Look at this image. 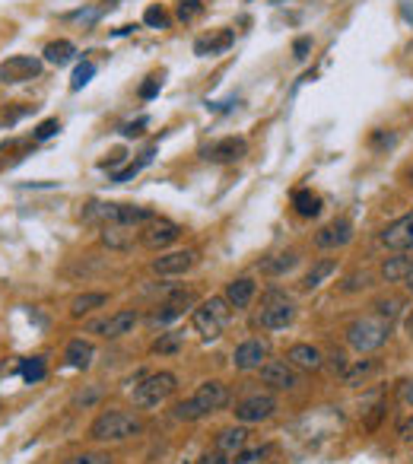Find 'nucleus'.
Wrapping results in <instances>:
<instances>
[{
	"instance_id": "nucleus-1",
	"label": "nucleus",
	"mask_w": 413,
	"mask_h": 464,
	"mask_svg": "<svg viewBox=\"0 0 413 464\" xmlns=\"http://www.w3.org/2000/svg\"><path fill=\"white\" fill-rule=\"evenodd\" d=\"M143 432V423L133 417L131 410H102L99 417L89 423V439L92 442H124Z\"/></svg>"
},
{
	"instance_id": "nucleus-2",
	"label": "nucleus",
	"mask_w": 413,
	"mask_h": 464,
	"mask_svg": "<svg viewBox=\"0 0 413 464\" xmlns=\"http://www.w3.org/2000/svg\"><path fill=\"white\" fill-rule=\"evenodd\" d=\"M388 337H391V321L378 315H362L347 324V343L356 353H375L388 343Z\"/></svg>"
},
{
	"instance_id": "nucleus-3",
	"label": "nucleus",
	"mask_w": 413,
	"mask_h": 464,
	"mask_svg": "<svg viewBox=\"0 0 413 464\" xmlns=\"http://www.w3.org/2000/svg\"><path fill=\"white\" fill-rule=\"evenodd\" d=\"M178 388L175 372H150L133 385V407H159L165 398H172Z\"/></svg>"
},
{
	"instance_id": "nucleus-4",
	"label": "nucleus",
	"mask_w": 413,
	"mask_h": 464,
	"mask_svg": "<svg viewBox=\"0 0 413 464\" xmlns=\"http://www.w3.org/2000/svg\"><path fill=\"white\" fill-rule=\"evenodd\" d=\"M292 318H296V305H292L283 292L270 290L264 296V302H261V311L254 315V324L264 331H280V328H286V324H292Z\"/></svg>"
},
{
	"instance_id": "nucleus-5",
	"label": "nucleus",
	"mask_w": 413,
	"mask_h": 464,
	"mask_svg": "<svg viewBox=\"0 0 413 464\" xmlns=\"http://www.w3.org/2000/svg\"><path fill=\"white\" fill-rule=\"evenodd\" d=\"M181 239V226L172 220H165V216H156L152 222H146L143 229H140V245L150 248V251H162V248H169L172 242Z\"/></svg>"
},
{
	"instance_id": "nucleus-6",
	"label": "nucleus",
	"mask_w": 413,
	"mask_h": 464,
	"mask_svg": "<svg viewBox=\"0 0 413 464\" xmlns=\"http://www.w3.org/2000/svg\"><path fill=\"white\" fill-rule=\"evenodd\" d=\"M273 410H277V398L273 394H248V398H241L239 404H235V420L245 426L251 423H264V420L273 417Z\"/></svg>"
},
{
	"instance_id": "nucleus-7",
	"label": "nucleus",
	"mask_w": 413,
	"mask_h": 464,
	"mask_svg": "<svg viewBox=\"0 0 413 464\" xmlns=\"http://www.w3.org/2000/svg\"><path fill=\"white\" fill-rule=\"evenodd\" d=\"M378 242L391 251H413V210L397 216L394 222H388L378 232Z\"/></svg>"
},
{
	"instance_id": "nucleus-8",
	"label": "nucleus",
	"mask_w": 413,
	"mask_h": 464,
	"mask_svg": "<svg viewBox=\"0 0 413 464\" xmlns=\"http://www.w3.org/2000/svg\"><path fill=\"white\" fill-rule=\"evenodd\" d=\"M261 385H267L270 391H292L299 385V372L286 359H267L261 366Z\"/></svg>"
},
{
	"instance_id": "nucleus-9",
	"label": "nucleus",
	"mask_w": 413,
	"mask_h": 464,
	"mask_svg": "<svg viewBox=\"0 0 413 464\" xmlns=\"http://www.w3.org/2000/svg\"><path fill=\"white\" fill-rule=\"evenodd\" d=\"M194 264H197V251L194 248H181V251L159 254L150 267H152V273H159V277H181V273H188Z\"/></svg>"
},
{
	"instance_id": "nucleus-10",
	"label": "nucleus",
	"mask_w": 413,
	"mask_h": 464,
	"mask_svg": "<svg viewBox=\"0 0 413 464\" xmlns=\"http://www.w3.org/2000/svg\"><path fill=\"white\" fill-rule=\"evenodd\" d=\"M137 311H131V309H121V311H114V315H108V318H102V321H95V324H89V331L92 334H102V337H108V340H118V337H124V334H131L133 328H137Z\"/></svg>"
},
{
	"instance_id": "nucleus-11",
	"label": "nucleus",
	"mask_w": 413,
	"mask_h": 464,
	"mask_svg": "<svg viewBox=\"0 0 413 464\" xmlns=\"http://www.w3.org/2000/svg\"><path fill=\"white\" fill-rule=\"evenodd\" d=\"M42 73V61L32 54H16V57H6L0 64V83H23L32 80V76Z\"/></svg>"
},
{
	"instance_id": "nucleus-12",
	"label": "nucleus",
	"mask_w": 413,
	"mask_h": 464,
	"mask_svg": "<svg viewBox=\"0 0 413 464\" xmlns=\"http://www.w3.org/2000/svg\"><path fill=\"white\" fill-rule=\"evenodd\" d=\"M248 150V143L241 137H222V140H213L210 146H203L200 156L207 159V162H216V165H226V162H235V159H241Z\"/></svg>"
},
{
	"instance_id": "nucleus-13",
	"label": "nucleus",
	"mask_w": 413,
	"mask_h": 464,
	"mask_svg": "<svg viewBox=\"0 0 413 464\" xmlns=\"http://www.w3.org/2000/svg\"><path fill=\"white\" fill-rule=\"evenodd\" d=\"M286 362H289L296 372H318V369H324V353L315 343H292V347L286 350Z\"/></svg>"
},
{
	"instance_id": "nucleus-14",
	"label": "nucleus",
	"mask_w": 413,
	"mask_h": 464,
	"mask_svg": "<svg viewBox=\"0 0 413 464\" xmlns=\"http://www.w3.org/2000/svg\"><path fill=\"white\" fill-rule=\"evenodd\" d=\"M267 362V343L264 340H241L232 353V366L239 372H251V369H261Z\"/></svg>"
},
{
	"instance_id": "nucleus-15",
	"label": "nucleus",
	"mask_w": 413,
	"mask_h": 464,
	"mask_svg": "<svg viewBox=\"0 0 413 464\" xmlns=\"http://www.w3.org/2000/svg\"><path fill=\"white\" fill-rule=\"evenodd\" d=\"M191 302H194V292H191V290H178L175 296H169L156 311H152V315H150V324H152V328H162V324L175 321V318L184 315V309H188Z\"/></svg>"
},
{
	"instance_id": "nucleus-16",
	"label": "nucleus",
	"mask_w": 413,
	"mask_h": 464,
	"mask_svg": "<svg viewBox=\"0 0 413 464\" xmlns=\"http://www.w3.org/2000/svg\"><path fill=\"white\" fill-rule=\"evenodd\" d=\"M349 242H353V222L349 220H334L315 232L318 248H343V245H349Z\"/></svg>"
},
{
	"instance_id": "nucleus-17",
	"label": "nucleus",
	"mask_w": 413,
	"mask_h": 464,
	"mask_svg": "<svg viewBox=\"0 0 413 464\" xmlns=\"http://www.w3.org/2000/svg\"><path fill=\"white\" fill-rule=\"evenodd\" d=\"M194 400L200 404L203 413H216V410H222V407L229 404V388L222 385V381L210 379L194 391Z\"/></svg>"
},
{
	"instance_id": "nucleus-18",
	"label": "nucleus",
	"mask_w": 413,
	"mask_h": 464,
	"mask_svg": "<svg viewBox=\"0 0 413 464\" xmlns=\"http://www.w3.org/2000/svg\"><path fill=\"white\" fill-rule=\"evenodd\" d=\"M245 445H248V429H241V426H229V429L216 432L213 448L220 451V455H226V458H235L239 451H245Z\"/></svg>"
},
{
	"instance_id": "nucleus-19",
	"label": "nucleus",
	"mask_w": 413,
	"mask_h": 464,
	"mask_svg": "<svg viewBox=\"0 0 413 464\" xmlns=\"http://www.w3.org/2000/svg\"><path fill=\"white\" fill-rule=\"evenodd\" d=\"M191 324H194V331L203 337V340H216V337L222 334V328H226V324H222L220 318H216L213 311H210V305H207V302H203L200 309L191 311Z\"/></svg>"
},
{
	"instance_id": "nucleus-20",
	"label": "nucleus",
	"mask_w": 413,
	"mask_h": 464,
	"mask_svg": "<svg viewBox=\"0 0 413 464\" xmlns=\"http://www.w3.org/2000/svg\"><path fill=\"white\" fill-rule=\"evenodd\" d=\"M254 290H258V286H254L251 277H235L226 283V292H222V296H226V302L232 305V309H248L254 299Z\"/></svg>"
},
{
	"instance_id": "nucleus-21",
	"label": "nucleus",
	"mask_w": 413,
	"mask_h": 464,
	"mask_svg": "<svg viewBox=\"0 0 413 464\" xmlns=\"http://www.w3.org/2000/svg\"><path fill=\"white\" fill-rule=\"evenodd\" d=\"M133 232H137V229H131V226L105 222V226H102V232H99V239H102V245L112 248V251H127V248L133 245Z\"/></svg>"
},
{
	"instance_id": "nucleus-22",
	"label": "nucleus",
	"mask_w": 413,
	"mask_h": 464,
	"mask_svg": "<svg viewBox=\"0 0 413 464\" xmlns=\"http://www.w3.org/2000/svg\"><path fill=\"white\" fill-rule=\"evenodd\" d=\"M410 264H413V261L407 258L404 251H394L391 258H385V261H381L378 277L385 280V283H404V280H407V273H410Z\"/></svg>"
},
{
	"instance_id": "nucleus-23",
	"label": "nucleus",
	"mask_w": 413,
	"mask_h": 464,
	"mask_svg": "<svg viewBox=\"0 0 413 464\" xmlns=\"http://www.w3.org/2000/svg\"><path fill=\"white\" fill-rule=\"evenodd\" d=\"M381 369V362L378 359H356L353 366H347L343 369V375H340V381L347 388H359V385H366L369 379H372L375 372Z\"/></svg>"
},
{
	"instance_id": "nucleus-24",
	"label": "nucleus",
	"mask_w": 413,
	"mask_h": 464,
	"mask_svg": "<svg viewBox=\"0 0 413 464\" xmlns=\"http://www.w3.org/2000/svg\"><path fill=\"white\" fill-rule=\"evenodd\" d=\"M92 356H95V347L89 340H83V337L70 340L67 350H64V359H67L70 369H89L92 366Z\"/></svg>"
},
{
	"instance_id": "nucleus-25",
	"label": "nucleus",
	"mask_w": 413,
	"mask_h": 464,
	"mask_svg": "<svg viewBox=\"0 0 413 464\" xmlns=\"http://www.w3.org/2000/svg\"><path fill=\"white\" fill-rule=\"evenodd\" d=\"M296 264H299V254L296 251H280V254H270V258L261 261L258 270L267 273V277H283V273H289Z\"/></svg>"
},
{
	"instance_id": "nucleus-26",
	"label": "nucleus",
	"mask_w": 413,
	"mask_h": 464,
	"mask_svg": "<svg viewBox=\"0 0 413 464\" xmlns=\"http://www.w3.org/2000/svg\"><path fill=\"white\" fill-rule=\"evenodd\" d=\"M105 305H108V292H80L70 302V318H83L95 309H105Z\"/></svg>"
},
{
	"instance_id": "nucleus-27",
	"label": "nucleus",
	"mask_w": 413,
	"mask_h": 464,
	"mask_svg": "<svg viewBox=\"0 0 413 464\" xmlns=\"http://www.w3.org/2000/svg\"><path fill=\"white\" fill-rule=\"evenodd\" d=\"M232 38H235V35H232V32H229V29H222L216 38H197V42H194V54H197V57L222 54V51H226L229 44H232Z\"/></svg>"
},
{
	"instance_id": "nucleus-28",
	"label": "nucleus",
	"mask_w": 413,
	"mask_h": 464,
	"mask_svg": "<svg viewBox=\"0 0 413 464\" xmlns=\"http://www.w3.org/2000/svg\"><path fill=\"white\" fill-rule=\"evenodd\" d=\"M334 270H337V261H330V258L315 261V264H311L309 270H305V277H302V290L309 292V290H315V286H321L324 280H328Z\"/></svg>"
},
{
	"instance_id": "nucleus-29",
	"label": "nucleus",
	"mask_w": 413,
	"mask_h": 464,
	"mask_svg": "<svg viewBox=\"0 0 413 464\" xmlns=\"http://www.w3.org/2000/svg\"><path fill=\"white\" fill-rule=\"evenodd\" d=\"M73 54H76V48H73V42H67V38L44 44V61H48V64H57V67L70 64V61H73Z\"/></svg>"
},
{
	"instance_id": "nucleus-30",
	"label": "nucleus",
	"mask_w": 413,
	"mask_h": 464,
	"mask_svg": "<svg viewBox=\"0 0 413 464\" xmlns=\"http://www.w3.org/2000/svg\"><path fill=\"white\" fill-rule=\"evenodd\" d=\"M292 207H296L299 216H305V220H309V216L321 213V197L311 194L309 188H302V191H296V194H292Z\"/></svg>"
},
{
	"instance_id": "nucleus-31",
	"label": "nucleus",
	"mask_w": 413,
	"mask_h": 464,
	"mask_svg": "<svg viewBox=\"0 0 413 464\" xmlns=\"http://www.w3.org/2000/svg\"><path fill=\"white\" fill-rule=\"evenodd\" d=\"M181 343H184V334H181V331H169V334H159L156 340L150 343V353L172 356V353H178V350H181Z\"/></svg>"
},
{
	"instance_id": "nucleus-32",
	"label": "nucleus",
	"mask_w": 413,
	"mask_h": 464,
	"mask_svg": "<svg viewBox=\"0 0 413 464\" xmlns=\"http://www.w3.org/2000/svg\"><path fill=\"white\" fill-rule=\"evenodd\" d=\"M172 417H175V420H181V423H194V420L207 417V413L200 410V404H197L194 398H188V400H178V404L172 407Z\"/></svg>"
},
{
	"instance_id": "nucleus-33",
	"label": "nucleus",
	"mask_w": 413,
	"mask_h": 464,
	"mask_svg": "<svg viewBox=\"0 0 413 464\" xmlns=\"http://www.w3.org/2000/svg\"><path fill=\"white\" fill-rule=\"evenodd\" d=\"M19 375H23V381H29V385L42 381V379H44V359H42V356L23 359V366H19Z\"/></svg>"
},
{
	"instance_id": "nucleus-34",
	"label": "nucleus",
	"mask_w": 413,
	"mask_h": 464,
	"mask_svg": "<svg viewBox=\"0 0 413 464\" xmlns=\"http://www.w3.org/2000/svg\"><path fill=\"white\" fill-rule=\"evenodd\" d=\"M375 315L378 318H385V321H391L394 324V318L400 315V299L397 296H385V299H375Z\"/></svg>"
},
{
	"instance_id": "nucleus-35",
	"label": "nucleus",
	"mask_w": 413,
	"mask_h": 464,
	"mask_svg": "<svg viewBox=\"0 0 413 464\" xmlns=\"http://www.w3.org/2000/svg\"><path fill=\"white\" fill-rule=\"evenodd\" d=\"M64 464H114V458L108 451H83V455L67 458Z\"/></svg>"
},
{
	"instance_id": "nucleus-36",
	"label": "nucleus",
	"mask_w": 413,
	"mask_h": 464,
	"mask_svg": "<svg viewBox=\"0 0 413 464\" xmlns=\"http://www.w3.org/2000/svg\"><path fill=\"white\" fill-rule=\"evenodd\" d=\"M203 13V0H181V4L175 6V16L181 19V23H191V19H197Z\"/></svg>"
},
{
	"instance_id": "nucleus-37",
	"label": "nucleus",
	"mask_w": 413,
	"mask_h": 464,
	"mask_svg": "<svg viewBox=\"0 0 413 464\" xmlns=\"http://www.w3.org/2000/svg\"><path fill=\"white\" fill-rule=\"evenodd\" d=\"M385 413H388V404H375L372 410L362 413V432H375V429H378V423L385 420Z\"/></svg>"
},
{
	"instance_id": "nucleus-38",
	"label": "nucleus",
	"mask_w": 413,
	"mask_h": 464,
	"mask_svg": "<svg viewBox=\"0 0 413 464\" xmlns=\"http://www.w3.org/2000/svg\"><path fill=\"white\" fill-rule=\"evenodd\" d=\"M270 451H273V445H261V448H245V451H239L232 461H235V464H258V461H264Z\"/></svg>"
},
{
	"instance_id": "nucleus-39",
	"label": "nucleus",
	"mask_w": 413,
	"mask_h": 464,
	"mask_svg": "<svg viewBox=\"0 0 413 464\" xmlns=\"http://www.w3.org/2000/svg\"><path fill=\"white\" fill-rule=\"evenodd\" d=\"M92 73H95V64H92V61H83L80 67L73 70V80H70V89H83L89 80H92Z\"/></svg>"
},
{
	"instance_id": "nucleus-40",
	"label": "nucleus",
	"mask_w": 413,
	"mask_h": 464,
	"mask_svg": "<svg viewBox=\"0 0 413 464\" xmlns=\"http://www.w3.org/2000/svg\"><path fill=\"white\" fill-rule=\"evenodd\" d=\"M397 143V133L394 131H372V137H369V146L372 150H388V146Z\"/></svg>"
},
{
	"instance_id": "nucleus-41",
	"label": "nucleus",
	"mask_w": 413,
	"mask_h": 464,
	"mask_svg": "<svg viewBox=\"0 0 413 464\" xmlns=\"http://www.w3.org/2000/svg\"><path fill=\"white\" fill-rule=\"evenodd\" d=\"M143 23L152 25V29H169V16H165L162 6H150V10L143 13Z\"/></svg>"
},
{
	"instance_id": "nucleus-42",
	"label": "nucleus",
	"mask_w": 413,
	"mask_h": 464,
	"mask_svg": "<svg viewBox=\"0 0 413 464\" xmlns=\"http://www.w3.org/2000/svg\"><path fill=\"white\" fill-rule=\"evenodd\" d=\"M369 280H372V277H369L366 270H362V273H349V277L343 280L340 290L343 292H359V290H366V286H369Z\"/></svg>"
},
{
	"instance_id": "nucleus-43",
	"label": "nucleus",
	"mask_w": 413,
	"mask_h": 464,
	"mask_svg": "<svg viewBox=\"0 0 413 464\" xmlns=\"http://www.w3.org/2000/svg\"><path fill=\"white\" fill-rule=\"evenodd\" d=\"M57 131H61V121H57V118H48V121H42V124L32 131V137H35V140H48V137H54Z\"/></svg>"
},
{
	"instance_id": "nucleus-44",
	"label": "nucleus",
	"mask_w": 413,
	"mask_h": 464,
	"mask_svg": "<svg viewBox=\"0 0 413 464\" xmlns=\"http://www.w3.org/2000/svg\"><path fill=\"white\" fill-rule=\"evenodd\" d=\"M159 89H162V80H159V76H150V80L140 86V99H156Z\"/></svg>"
},
{
	"instance_id": "nucleus-45",
	"label": "nucleus",
	"mask_w": 413,
	"mask_h": 464,
	"mask_svg": "<svg viewBox=\"0 0 413 464\" xmlns=\"http://www.w3.org/2000/svg\"><path fill=\"white\" fill-rule=\"evenodd\" d=\"M309 51H311V38H296V42H292V57H296V61H305V57H309Z\"/></svg>"
},
{
	"instance_id": "nucleus-46",
	"label": "nucleus",
	"mask_w": 413,
	"mask_h": 464,
	"mask_svg": "<svg viewBox=\"0 0 413 464\" xmlns=\"http://www.w3.org/2000/svg\"><path fill=\"white\" fill-rule=\"evenodd\" d=\"M397 436H400V442H413V413L397 426Z\"/></svg>"
},
{
	"instance_id": "nucleus-47",
	"label": "nucleus",
	"mask_w": 413,
	"mask_h": 464,
	"mask_svg": "<svg viewBox=\"0 0 413 464\" xmlns=\"http://www.w3.org/2000/svg\"><path fill=\"white\" fill-rule=\"evenodd\" d=\"M347 366H349V362H347V356H343V353L330 356V372H334V375H343V369H347Z\"/></svg>"
},
{
	"instance_id": "nucleus-48",
	"label": "nucleus",
	"mask_w": 413,
	"mask_h": 464,
	"mask_svg": "<svg viewBox=\"0 0 413 464\" xmlns=\"http://www.w3.org/2000/svg\"><path fill=\"white\" fill-rule=\"evenodd\" d=\"M143 127H146V118H137L133 124H124V127H121V133H124V137H137Z\"/></svg>"
},
{
	"instance_id": "nucleus-49",
	"label": "nucleus",
	"mask_w": 413,
	"mask_h": 464,
	"mask_svg": "<svg viewBox=\"0 0 413 464\" xmlns=\"http://www.w3.org/2000/svg\"><path fill=\"white\" fill-rule=\"evenodd\" d=\"M200 464H229V458H226V455H220V451L213 448L210 455H203V458H200Z\"/></svg>"
},
{
	"instance_id": "nucleus-50",
	"label": "nucleus",
	"mask_w": 413,
	"mask_h": 464,
	"mask_svg": "<svg viewBox=\"0 0 413 464\" xmlns=\"http://www.w3.org/2000/svg\"><path fill=\"white\" fill-rule=\"evenodd\" d=\"M404 328H407V334H410V337H413V311H410V315H407V318H404Z\"/></svg>"
},
{
	"instance_id": "nucleus-51",
	"label": "nucleus",
	"mask_w": 413,
	"mask_h": 464,
	"mask_svg": "<svg viewBox=\"0 0 413 464\" xmlns=\"http://www.w3.org/2000/svg\"><path fill=\"white\" fill-rule=\"evenodd\" d=\"M404 286L413 292V264H410V273H407V280H404Z\"/></svg>"
},
{
	"instance_id": "nucleus-52",
	"label": "nucleus",
	"mask_w": 413,
	"mask_h": 464,
	"mask_svg": "<svg viewBox=\"0 0 413 464\" xmlns=\"http://www.w3.org/2000/svg\"><path fill=\"white\" fill-rule=\"evenodd\" d=\"M404 400L407 404H413V388H404Z\"/></svg>"
},
{
	"instance_id": "nucleus-53",
	"label": "nucleus",
	"mask_w": 413,
	"mask_h": 464,
	"mask_svg": "<svg viewBox=\"0 0 413 464\" xmlns=\"http://www.w3.org/2000/svg\"><path fill=\"white\" fill-rule=\"evenodd\" d=\"M404 178H407V184H413V165H410V169L404 172Z\"/></svg>"
}]
</instances>
